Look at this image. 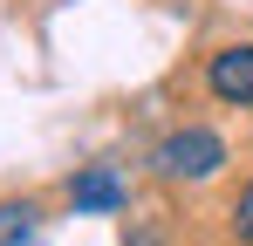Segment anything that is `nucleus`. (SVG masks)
<instances>
[{"mask_svg":"<svg viewBox=\"0 0 253 246\" xmlns=\"http://www.w3.org/2000/svg\"><path fill=\"white\" fill-rule=\"evenodd\" d=\"M219 164H226V144L212 137V130H171L165 144L151 151V171L165 178V185H206V178H219Z\"/></svg>","mask_w":253,"mask_h":246,"instance_id":"obj_1","label":"nucleus"},{"mask_svg":"<svg viewBox=\"0 0 253 246\" xmlns=\"http://www.w3.org/2000/svg\"><path fill=\"white\" fill-rule=\"evenodd\" d=\"M206 82H212V96H219V103L253 110V41H247V48H219V55H212V69H206Z\"/></svg>","mask_w":253,"mask_h":246,"instance_id":"obj_2","label":"nucleus"},{"mask_svg":"<svg viewBox=\"0 0 253 246\" xmlns=\"http://www.w3.org/2000/svg\"><path fill=\"white\" fill-rule=\"evenodd\" d=\"M69 199H76V212H117L124 205V178L110 164H89V171L69 178Z\"/></svg>","mask_w":253,"mask_h":246,"instance_id":"obj_3","label":"nucleus"},{"mask_svg":"<svg viewBox=\"0 0 253 246\" xmlns=\"http://www.w3.org/2000/svg\"><path fill=\"white\" fill-rule=\"evenodd\" d=\"M35 226H42V212H35L28 199L0 205V246H35Z\"/></svg>","mask_w":253,"mask_h":246,"instance_id":"obj_4","label":"nucleus"},{"mask_svg":"<svg viewBox=\"0 0 253 246\" xmlns=\"http://www.w3.org/2000/svg\"><path fill=\"white\" fill-rule=\"evenodd\" d=\"M233 226H240V240L253 246V185L240 192V205H233Z\"/></svg>","mask_w":253,"mask_h":246,"instance_id":"obj_5","label":"nucleus"}]
</instances>
